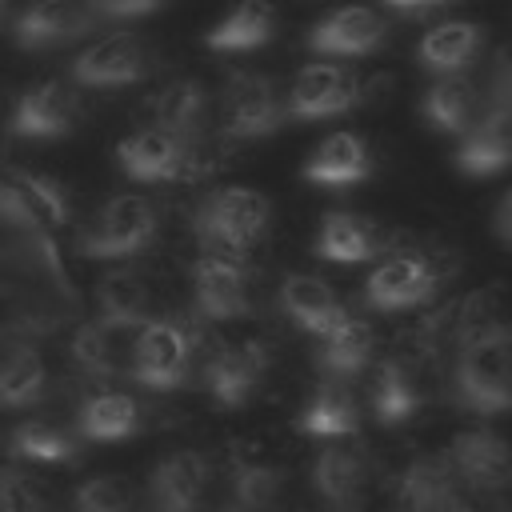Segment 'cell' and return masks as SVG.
I'll use <instances>...</instances> for the list:
<instances>
[{
    "label": "cell",
    "instance_id": "cell-14",
    "mask_svg": "<svg viewBox=\"0 0 512 512\" xmlns=\"http://www.w3.org/2000/svg\"><path fill=\"white\" fill-rule=\"evenodd\" d=\"M92 20L96 16H92L88 0H36L16 16L12 40L28 52H44V48L84 36L92 28Z\"/></svg>",
    "mask_w": 512,
    "mask_h": 512
},
{
    "label": "cell",
    "instance_id": "cell-2",
    "mask_svg": "<svg viewBox=\"0 0 512 512\" xmlns=\"http://www.w3.org/2000/svg\"><path fill=\"white\" fill-rule=\"evenodd\" d=\"M156 240V208L136 192L112 196L100 216L84 228L80 252L88 260H128Z\"/></svg>",
    "mask_w": 512,
    "mask_h": 512
},
{
    "label": "cell",
    "instance_id": "cell-8",
    "mask_svg": "<svg viewBox=\"0 0 512 512\" xmlns=\"http://www.w3.org/2000/svg\"><path fill=\"white\" fill-rule=\"evenodd\" d=\"M80 120V100L64 80H44L32 84L16 96L12 116H8V132L20 140H60L76 128Z\"/></svg>",
    "mask_w": 512,
    "mask_h": 512
},
{
    "label": "cell",
    "instance_id": "cell-44",
    "mask_svg": "<svg viewBox=\"0 0 512 512\" xmlns=\"http://www.w3.org/2000/svg\"><path fill=\"white\" fill-rule=\"evenodd\" d=\"M220 512H244V508H236V504H228V508H220Z\"/></svg>",
    "mask_w": 512,
    "mask_h": 512
},
{
    "label": "cell",
    "instance_id": "cell-23",
    "mask_svg": "<svg viewBox=\"0 0 512 512\" xmlns=\"http://www.w3.org/2000/svg\"><path fill=\"white\" fill-rule=\"evenodd\" d=\"M312 248L328 264H364L380 252V228L356 212H328L320 220Z\"/></svg>",
    "mask_w": 512,
    "mask_h": 512
},
{
    "label": "cell",
    "instance_id": "cell-38",
    "mask_svg": "<svg viewBox=\"0 0 512 512\" xmlns=\"http://www.w3.org/2000/svg\"><path fill=\"white\" fill-rule=\"evenodd\" d=\"M72 508L76 512H136L128 488L116 476H92V480H84L76 488V496H72Z\"/></svg>",
    "mask_w": 512,
    "mask_h": 512
},
{
    "label": "cell",
    "instance_id": "cell-12",
    "mask_svg": "<svg viewBox=\"0 0 512 512\" xmlns=\"http://www.w3.org/2000/svg\"><path fill=\"white\" fill-rule=\"evenodd\" d=\"M192 300L208 320H240L248 312V276L236 256L208 252L192 264Z\"/></svg>",
    "mask_w": 512,
    "mask_h": 512
},
{
    "label": "cell",
    "instance_id": "cell-1",
    "mask_svg": "<svg viewBox=\"0 0 512 512\" xmlns=\"http://www.w3.org/2000/svg\"><path fill=\"white\" fill-rule=\"evenodd\" d=\"M268 220H272V204L264 192L228 184V188H216L212 196H204V204L196 208V236L212 252L236 256L268 232Z\"/></svg>",
    "mask_w": 512,
    "mask_h": 512
},
{
    "label": "cell",
    "instance_id": "cell-29",
    "mask_svg": "<svg viewBox=\"0 0 512 512\" xmlns=\"http://www.w3.org/2000/svg\"><path fill=\"white\" fill-rule=\"evenodd\" d=\"M484 44V28L472 24V20H448V24H436L432 32H424V40L416 44V60L428 68V72H464L472 64V56L480 52Z\"/></svg>",
    "mask_w": 512,
    "mask_h": 512
},
{
    "label": "cell",
    "instance_id": "cell-27",
    "mask_svg": "<svg viewBox=\"0 0 512 512\" xmlns=\"http://www.w3.org/2000/svg\"><path fill=\"white\" fill-rule=\"evenodd\" d=\"M460 148H456V168L464 176H496L508 168L512 160V140H508V116H492L484 112L468 132H460Z\"/></svg>",
    "mask_w": 512,
    "mask_h": 512
},
{
    "label": "cell",
    "instance_id": "cell-32",
    "mask_svg": "<svg viewBox=\"0 0 512 512\" xmlns=\"http://www.w3.org/2000/svg\"><path fill=\"white\" fill-rule=\"evenodd\" d=\"M368 404H372L376 424H384V428H396V424L412 420L420 412V384H416L412 368L404 360H384L372 376Z\"/></svg>",
    "mask_w": 512,
    "mask_h": 512
},
{
    "label": "cell",
    "instance_id": "cell-6",
    "mask_svg": "<svg viewBox=\"0 0 512 512\" xmlns=\"http://www.w3.org/2000/svg\"><path fill=\"white\" fill-rule=\"evenodd\" d=\"M152 68V56L136 32H112L92 40L72 60V80L84 88H128L144 80Z\"/></svg>",
    "mask_w": 512,
    "mask_h": 512
},
{
    "label": "cell",
    "instance_id": "cell-37",
    "mask_svg": "<svg viewBox=\"0 0 512 512\" xmlns=\"http://www.w3.org/2000/svg\"><path fill=\"white\" fill-rule=\"evenodd\" d=\"M508 336V320H504V296L500 288H480L464 300L460 308V344L468 340H496Z\"/></svg>",
    "mask_w": 512,
    "mask_h": 512
},
{
    "label": "cell",
    "instance_id": "cell-45",
    "mask_svg": "<svg viewBox=\"0 0 512 512\" xmlns=\"http://www.w3.org/2000/svg\"><path fill=\"white\" fill-rule=\"evenodd\" d=\"M460 512H464V508H460Z\"/></svg>",
    "mask_w": 512,
    "mask_h": 512
},
{
    "label": "cell",
    "instance_id": "cell-34",
    "mask_svg": "<svg viewBox=\"0 0 512 512\" xmlns=\"http://www.w3.org/2000/svg\"><path fill=\"white\" fill-rule=\"evenodd\" d=\"M400 512H460L452 492V472L436 460L412 464L400 484Z\"/></svg>",
    "mask_w": 512,
    "mask_h": 512
},
{
    "label": "cell",
    "instance_id": "cell-4",
    "mask_svg": "<svg viewBox=\"0 0 512 512\" xmlns=\"http://www.w3.org/2000/svg\"><path fill=\"white\" fill-rule=\"evenodd\" d=\"M192 364V340L176 320L148 316L136 336H132V356H128V376L144 384L148 392H172L184 384Z\"/></svg>",
    "mask_w": 512,
    "mask_h": 512
},
{
    "label": "cell",
    "instance_id": "cell-39",
    "mask_svg": "<svg viewBox=\"0 0 512 512\" xmlns=\"http://www.w3.org/2000/svg\"><path fill=\"white\" fill-rule=\"evenodd\" d=\"M0 512H44V504H40V496L28 488L24 476L4 472V476H0Z\"/></svg>",
    "mask_w": 512,
    "mask_h": 512
},
{
    "label": "cell",
    "instance_id": "cell-16",
    "mask_svg": "<svg viewBox=\"0 0 512 512\" xmlns=\"http://www.w3.org/2000/svg\"><path fill=\"white\" fill-rule=\"evenodd\" d=\"M304 180L320 188H352L372 176V152L356 132H328L304 160Z\"/></svg>",
    "mask_w": 512,
    "mask_h": 512
},
{
    "label": "cell",
    "instance_id": "cell-28",
    "mask_svg": "<svg viewBox=\"0 0 512 512\" xmlns=\"http://www.w3.org/2000/svg\"><path fill=\"white\" fill-rule=\"evenodd\" d=\"M364 484V456L360 448L344 444V440H328L316 460H312V488L320 500H328L332 508H344L356 500Z\"/></svg>",
    "mask_w": 512,
    "mask_h": 512
},
{
    "label": "cell",
    "instance_id": "cell-13",
    "mask_svg": "<svg viewBox=\"0 0 512 512\" xmlns=\"http://www.w3.org/2000/svg\"><path fill=\"white\" fill-rule=\"evenodd\" d=\"M388 24L368 4H344L308 28V48L320 56H368L384 44Z\"/></svg>",
    "mask_w": 512,
    "mask_h": 512
},
{
    "label": "cell",
    "instance_id": "cell-17",
    "mask_svg": "<svg viewBox=\"0 0 512 512\" xmlns=\"http://www.w3.org/2000/svg\"><path fill=\"white\" fill-rule=\"evenodd\" d=\"M296 428L304 436H312V440H348V436H356V428H360V404H356L348 380L324 376L308 392V400H304V408L296 416Z\"/></svg>",
    "mask_w": 512,
    "mask_h": 512
},
{
    "label": "cell",
    "instance_id": "cell-18",
    "mask_svg": "<svg viewBox=\"0 0 512 512\" xmlns=\"http://www.w3.org/2000/svg\"><path fill=\"white\" fill-rule=\"evenodd\" d=\"M376 352V332L368 320L344 312L328 332L316 336V364L324 368V376H340L352 380L372 364Z\"/></svg>",
    "mask_w": 512,
    "mask_h": 512
},
{
    "label": "cell",
    "instance_id": "cell-36",
    "mask_svg": "<svg viewBox=\"0 0 512 512\" xmlns=\"http://www.w3.org/2000/svg\"><path fill=\"white\" fill-rule=\"evenodd\" d=\"M8 184L24 196V204L44 220V228H56V224H68V196H64V184L44 176V172H28V168H12L8 172Z\"/></svg>",
    "mask_w": 512,
    "mask_h": 512
},
{
    "label": "cell",
    "instance_id": "cell-19",
    "mask_svg": "<svg viewBox=\"0 0 512 512\" xmlns=\"http://www.w3.org/2000/svg\"><path fill=\"white\" fill-rule=\"evenodd\" d=\"M72 428L88 444H120V440L140 432V408L128 392L104 388V392H92V396L80 400V408L72 416Z\"/></svg>",
    "mask_w": 512,
    "mask_h": 512
},
{
    "label": "cell",
    "instance_id": "cell-40",
    "mask_svg": "<svg viewBox=\"0 0 512 512\" xmlns=\"http://www.w3.org/2000/svg\"><path fill=\"white\" fill-rule=\"evenodd\" d=\"M168 0H88L92 16H104V20H132V16H148L156 8H164Z\"/></svg>",
    "mask_w": 512,
    "mask_h": 512
},
{
    "label": "cell",
    "instance_id": "cell-10",
    "mask_svg": "<svg viewBox=\"0 0 512 512\" xmlns=\"http://www.w3.org/2000/svg\"><path fill=\"white\" fill-rule=\"evenodd\" d=\"M116 164L124 176L140 184H160V180H180L192 168V144L172 136L168 128L152 124L116 144Z\"/></svg>",
    "mask_w": 512,
    "mask_h": 512
},
{
    "label": "cell",
    "instance_id": "cell-9",
    "mask_svg": "<svg viewBox=\"0 0 512 512\" xmlns=\"http://www.w3.org/2000/svg\"><path fill=\"white\" fill-rule=\"evenodd\" d=\"M440 284V272L432 268L428 256H416V252H400V256H388L380 260L368 280H364V300L368 308L376 312H404V308H416L424 304Z\"/></svg>",
    "mask_w": 512,
    "mask_h": 512
},
{
    "label": "cell",
    "instance_id": "cell-43",
    "mask_svg": "<svg viewBox=\"0 0 512 512\" xmlns=\"http://www.w3.org/2000/svg\"><path fill=\"white\" fill-rule=\"evenodd\" d=\"M8 4H12V0H0V16H4V12H8Z\"/></svg>",
    "mask_w": 512,
    "mask_h": 512
},
{
    "label": "cell",
    "instance_id": "cell-41",
    "mask_svg": "<svg viewBox=\"0 0 512 512\" xmlns=\"http://www.w3.org/2000/svg\"><path fill=\"white\" fill-rule=\"evenodd\" d=\"M492 228H496V240L508 248L512 244V192H504L496 200V216H492Z\"/></svg>",
    "mask_w": 512,
    "mask_h": 512
},
{
    "label": "cell",
    "instance_id": "cell-25",
    "mask_svg": "<svg viewBox=\"0 0 512 512\" xmlns=\"http://www.w3.org/2000/svg\"><path fill=\"white\" fill-rule=\"evenodd\" d=\"M276 32V8L268 0H236L208 32L204 44L216 52H252Z\"/></svg>",
    "mask_w": 512,
    "mask_h": 512
},
{
    "label": "cell",
    "instance_id": "cell-22",
    "mask_svg": "<svg viewBox=\"0 0 512 512\" xmlns=\"http://www.w3.org/2000/svg\"><path fill=\"white\" fill-rule=\"evenodd\" d=\"M280 308H284L288 320H292L300 332H308V336L328 332V328L344 316L340 296H336L320 276H308V272L284 276V284H280Z\"/></svg>",
    "mask_w": 512,
    "mask_h": 512
},
{
    "label": "cell",
    "instance_id": "cell-11",
    "mask_svg": "<svg viewBox=\"0 0 512 512\" xmlns=\"http://www.w3.org/2000/svg\"><path fill=\"white\" fill-rule=\"evenodd\" d=\"M264 372H268L264 344H256V340L228 344V348H216L208 356V364H204V392L220 408H244L260 392Z\"/></svg>",
    "mask_w": 512,
    "mask_h": 512
},
{
    "label": "cell",
    "instance_id": "cell-33",
    "mask_svg": "<svg viewBox=\"0 0 512 512\" xmlns=\"http://www.w3.org/2000/svg\"><path fill=\"white\" fill-rule=\"evenodd\" d=\"M44 384H48V368L32 344H16L0 360V408H8V412L32 408L40 400Z\"/></svg>",
    "mask_w": 512,
    "mask_h": 512
},
{
    "label": "cell",
    "instance_id": "cell-35",
    "mask_svg": "<svg viewBox=\"0 0 512 512\" xmlns=\"http://www.w3.org/2000/svg\"><path fill=\"white\" fill-rule=\"evenodd\" d=\"M148 308H152V296L136 272H112L100 280V316L140 324V320H148Z\"/></svg>",
    "mask_w": 512,
    "mask_h": 512
},
{
    "label": "cell",
    "instance_id": "cell-5",
    "mask_svg": "<svg viewBox=\"0 0 512 512\" xmlns=\"http://www.w3.org/2000/svg\"><path fill=\"white\" fill-rule=\"evenodd\" d=\"M288 120L280 88L260 72H232L224 84V132L232 140H264Z\"/></svg>",
    "mask_w": 512,
    "mask_h": 512
},
{
    "label": "cell",
    "instance_id": "cell-26",
    "mask_svg": "<svg viewBox=\"0 0 512 512\" xmlns=\"http://www.w3.org/2000/svg\"><path fill=\"white\" fill-rule=\"evenodd\" d=\"M420 112H424V120H428L436 132L460 136V132H468V128L484 116V104H480L476 88H472L460 72H448V76H440V80L424 92Z\"/></svg>",
    "mask_w": 512,
    "mask_h": 512
},
{
    "label": "cell",
    "instance_id": "cell-30",
    "mask_svg": "<svg viewBox=\"0 0 512 512\" xmlns=\"http://www.w3.org/2000/svg\"><path fill=\"white\" fill-rule=\"evenodd\" d=\"M152 120L160 128H168L172 136H180L184 144H196L200 132H204V120H208V96L196 80H168L156 96H152Z\"/></svg>",
    "mask_w": 512,
    "mask_h": 512
},
{
    "label": "cell",
    "instance_id": "cell-21",
    "mask_svg": "<svg viewBox=\"0 0 512 512\" xmlns=\"http://www.w3.org/2000/svg\"><path fill=\"white\" fill-rule=\"evenodd\" d=\"M144 324V320H140ZM140 324H124V320H92L76 332L72 340V352L76 360L96 372V376H128V356H132V336Z\"/></svg>",
    "mask_w": 512,
    "mask_h": 512
},
{
    "label": "cell",
    "instance_id": "cell-24",
    "mask_svg": "<svg viewBox=\"0 0 512 512\" xmlns=\"http://www.w3.org/2000/svg\"><path fill=\"white\" fill-rule=\"evenodd\" d=\"M232 492L236 508L244 512H268L280 492V472L260 440H236L232 448Z\"/></svg>",
    "mask_w": 512,
    "mask_h": 512
},
{
    "label": "cell",
    "instance_id": "cell-20",
    "mask_svg": "<svg viewBox=\"0 0 512 512\" xmlns=\"http://www.w3.org/2000/svg\"><path fill=\"white\" fill-rule=\"evenodd\" d=\"M448 472L468 480L472 488L496 492V488L508 484V448H504L500 436H492L484 428L460 432L448 448Z\"/></svg>",
    "mask_w": 512,
    "mask_h": 512
},
{
    "label": "cell",
    "instance_id": "cell-15",
    "mask_svg": "<svg viewBox=\"0 0 512 512\" xmlns=\"http://www.w3.org/2000/svg\"><path fill=\"white\" fill-rule=\"evenodd\" d=\"M208 488V456L196 448H180L164 456L148 480L152 512H196Z\"/></svg>",
    "mask_w": 512,
    "mask_h": 512
},
{
    "label": "cell",
    "instance_id": "cell-31",
    "mask_svg": "<svg viewBox=\"0 0 512 512\" xmlns=\"http://www.w3.org/2000/svg\"><path fill=\"white\" fill-rule=\"evenodd\" d=\"M8 448H12V456H20L28 464H68L80 452V436H76V428L60 424V420L32 416L12 428Z\"/></svg>",
    "mask_w": 512,
    "mask_h": 512
},
{
    "label": "cell",
    "instance_id": "cell-42",
    "mask_svg": "<svg viewBox=\"0 0 512 512\" xmlns=\"http://www.w3.org/2000/svg\"><path fill=\"white\" fill-rule=\"evenodd\" d=\"M388 8H400V12H424V8H440L448 0H384Z\"/></svg>",
    "mask_w": 512,
    "mask_h": 512
},
{
    "label": "cell",
    "instance_id": "cell-7",
    "mask_svg": "<svg viewBox=\"0 0 512 512\" xmlns=\"http://www.w3.org/2000/svg\"><path fill=\"white\" fill-rule=\"evenodd\" d=\"M360 100V80L344 64H304L284 96V112L292 120H328L348 112Z\"/></svg>",
    "mask_w": 512,
    "mask_h": 512
},
{
    "label": "cell",
    "instance_id": "cell-3",
    "mask_svg": "<svg viewBox=\"0 0 512 512\" xmlns=\"http://www.w3.org/2000/svg\"><path fill=\"white\" fill-rule=\"evenodd\" d=\"M456 396L476 416H500V412L512 408L508 336L460 344V352H456Z\"/></svg>",
    "mask_w": 512,
    "mask_h": 512
}]
</instances>
